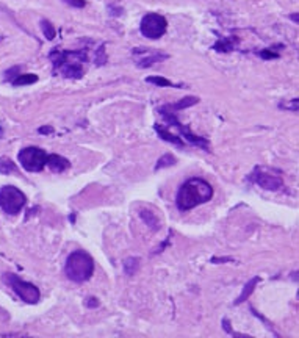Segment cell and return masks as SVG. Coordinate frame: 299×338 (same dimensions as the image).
<instances>
[{
  "mask_svg": "<svg viewBox=\"0 0 299 338\" xmlns=\"http://www.w3.org/2000/svg\"><path fill=\"white\" fill-rule=\"evenodd\" d=\"M213 197V186L200 177H191L180 185L176 203L180 211H188L196 208L200 203L208 202Z\"/></svg>",
  "mask_w": 299,
  "mask_h": 338,
  "instance_id": "6da1fadb",
  "label": "cell"
},
{
  "mask_svg": "<svg viewBox=\"0 0 299 338\" xmlns=\"http://www.w3.org/2000/svg\"><path fill=\"white\" fill-rule=\"evenodd\" d=\"M94 272V260L85 251H74L69 254L65 263V274L69 280L77 282H86L91 279Z\"/></svg>",
  "mask_w": 299,
  "mask_h": 338,
  "instance_id": "7a4b0ae2",
  "label": "cell"
},
{
  "mask_svg": "<svg viewBox=\"0 0 299 338\" xmlns=\"http://www.w3.org/2000/svg\"><path fill=\"white\" fill-rule=\"evenodd\" d=\"M55 69H60L63 77L67 79H80L83 75V63L86 61V55L83 52H60L55 51L50 53Z\"/></svg>",
  "mask_w": 299,
  "mask_h": 338,
  "instance_id": "3957f363",
  "label": "cell"
},
{
  "mask_svg": "<svg viewBox=\"0 0 299 338\" xmlns=\"http://www.w3.org/2000/svg\"><path fill=\"white\" fill-rule=\"evenodd\" d=\"M2 279L20 299L27 302V304H38L39 302L41 293L36 285L30 284V282H25L19 276H16V274H11V272H5Z\"/></svg>",
  "mask_w": 299,
  "mask_h": 338,
  "instance_id": "277c9868",
  "label": "cell"
},
{
  "mask_svg": "<svg viewBox=\"0 0 299 338\" xmlns=\"http://www.w3.org/2000/svg\"><path fill=\"white\" fill-rule=\"evenodd\" d=\"M27 197L17 186L5 185L0 188V208L6 215H17L25 207Z\"/></svg>",
  "mask_w": 299,
  "mask_h": 338,
  "instance_id": "5b68a950",
  "label": "cell"
},
{
  "mask_svg": "<svg viewBox=\"0 0 299 338\" xmlns=\"http://www.w3.org/2000/svg\"><path fill=\"white\" fill-rule=\"evenodd\" d=\"M47 152L39 149V147H24L22 151L19 152L17 155V160L19 163L22 165V168L25 171L29 172H39L43 171L44 166H46V161H47Z\"/></svg>",
  "mask_w": 299,
  "mask_h": 338,
  "instance_id": "8992f818",
  "label": "cell"
},
{
  "mask_svg": "<svg viewBox=\"0 0 299 338\" xmlns=\"http://www.w3.org/2000/svg\"><path fill=\"white\" fill-rule=\"evenodd\" d=\"M254 183H257L260 188L268 189V191H276L283 185L282 175L276 171V169H271L266 166H257L252 174L249 175Z\"/></svg>",
  "mask_w": 299,
  "mask_h": 338,
  "instance_id": "52a82bcc",
  "label": "cell"
},
{
  "mask_svg": "<svg viewBox=\"0 0 299 338\" xmlns=\"http://www.w3.org/2000/svg\"><path fill=\"white\" fill-rule=\"evenodd\" d=\"M166 28H168V20L158 13L146 14L140 24V32L143 36L149 39H160L166 33Z\"/></svg>",
  "mask_w": 299,
  "mask_h": 338,
  "instance_id": "ba28073f",
  "label": "cell"
},
{
  "mask_svg": "<svg viewBox=\"0 0 299 338\" xmlns=\"http://www.w3.org/2000/svg\"><path fill=\"white\" fill-rule=\"evenodd\" d=\"M160 115H162L165 119H166V122H169L171 125H174V127H177L179 129V132L182 133V136L188 141L190 144H193V146H198V147H200V149H208V141L205 139V138H200V136H198V135H194V133L188 129V127H185L183 124H180L179 122V119L176 118V111H172V110H169L168 108V105H165V107L160 110Z\"/></svg>",
  "mask_w": 299,
  "mask_h": 338,
  "instance_id": "9c48e42d",
  "label": "cell"
},
{
  "mask_svg": "<svg viewBox=\"0 0 299 338\" xmlns=\"http://www.w3.org/2000/svg\"><path fill=\"white\" fill-rule=\"evenodd\" d=\"M46 166L50 168V171H53V172H63V171H66V169H69L71 163H69L67 158L61 157V155L50 153V155H47Z\"/></svg>",
  "mask_w": 299,
  "mask_h": 338,
  "instance_id": "30bf717a",
  "label": "cell"
},
{
  "mask_svg": "<svg viewBox=\"0 0 299 338\" xmlns=\"http://www.w3.org/2000/svg\"><path fill=\"white\" fill-rule=\"evenodd\" d=\"M143 52L146 53V56H141V58L136 60V65L141 66V68H149V66L154 65V63L166 58V55L158 53V52H155V51H143Z\"/></svg>",
  "mask_w": 299,
  "mask_h": 338,
  "instance_id": "8fae6325",
  "label": "cell"
},
{
  "mask_svg": "<svg viewBox=\"0 0 299 338\" xmlns=\"http://www.w3.org/2000/svg\"><path fill=\"white\" fill-rule=\"evenodd\" d=\"M155 130H157V133L160 136H162V139H165V141H169V143H172V144H176V146H179V147H183V141L179 138V135H174V133H171L168 129H166V127H162V125H155Z\"/></svg>",
  "mask_w": 299,
  "mask_h": 338,
  "instance_id": "7c38bea8",
  "label": "cell"
},
{
  "mask_svg": "<svg viewBox=\"0 0 299 338\" xmlns=\"http://www.w3.org/2000/svg\"><path fill=\"white\" fill-rule=\"evenodd\" d=\"M38 82L36 74H19L11 80L13 86H25V84H33Z\"/></svg>",
  "mask_w": 299,
  "mask_h": 338,
  "instance_id": "4fadbf2b",
  "label": "cell"
},
{
  "mask_svg": "<svg viewBox=\"0 0 299 338\" xmlns=\"http://www.w3.org/2000/svg\"><path fill=\"white\" fill-rule=\"evenodd\" d=\"M260 282V277H254L252 280H249L248 284L245 285V290H243V293H241V296H238V298H236V301H235V305H238V304H241V302H245L249 296L252 294V291H254V288H255V285L259 284Z\"/></svg>",
  "mask_w": 299,
  "mask_h": 338,
  "instance_id": "5bb4252c",
  "label": "cell"
},
{
  "mask_svg": "<svg viewBox=\"0 0 299 338\" xmlns=\"http://www.w3.org/2000/svg\"><path fill=\"white\" fill-rule=\"evenodd\" d=\"M140 216L152 230H158L160 229V220H158V216L155 213H152V211H148V210H141Z\"/></svg>",
  "mask_w": 299,
  "mask_h": 338,
  "instance_id": "9a60e30c",
  "label": "cell"
},
{
  "mask_svg": "<svg viewBox=\"0 0 299 338\" xmlns=\"http://www.w3.org/2000/svg\"><path fill=\"white\" fill-rule=\"evenodd\" d=\"M198 102H199V99H198V97L190 96V97L182 99V101H179L177 103H171V105H168V108H169V110H172V111H179V110L188 108V107H191V105H196Z\"/></svg>",
  "mask_w": 299,
  "mask_h": 338,
  "instance_id": "2e32d148",
  "label": "cell"
},
{
  "mask_svg": "<svg viewBox=\"0 0 299 338\" xmlns=\"http://www.w3.org/2000/svg\"><path fill=\"white\" fill-rule=\"evenodd\" d=\"M138 266H140V258L129 257L126 262H124V271H126L127 276H135V272L138 271Z\"/></svg>",
  "mask_w": 299,
  "mask_h": 338,
  "instance_id": "e0dca14e",
  "label": "cell"
},
{
  "mask_svg": "<svg viewBox=\"0 0 299 338\" xmlns=\"http://www.w3.org/2000/svg\"><path fill=\"white\" fill-rule=\"evenodd\" d=\"M0 172L2 174H11V172H17V168L16 165L13 163L10 158H0Z\"/></svg>",
  "mask_w": 299,
  "mask_h": 338,
  "instance_id": "ac0fdd59",
  "label": "cell"
},
{
  "mask_svg": "<svg viewBox=\"0 0 299 338\" xmlns=\"http://www.w3.org/2000/svg\"><path fill=\"white\" fill-rule=\"evenodd\" d=\"M41 30H43L46 39H49V41H52V39L55 38V34H57V32H55L53 25H52L50 22H49L47 19H43V20H41Z\"/></svg>",
  "mask_w": 299,
  "mask_h": 338,
  "instance_id": "d6986e66",
  "label": "cell"
},
{
  "mask_svg": "<svg viewBox=\"0 0 299 338\" xmlns=\"http://www.w3.org/2000/svg\"><path fill=\"white\" fill-rule=\"evenodd\" d=\"M146 82L148 83H154V84H157V86H174V83L172 82H169L168 79H165V77H158V75H155V77H148V79H146Z\"/></svg>",
  "mask_w": 299,
  "mask_h": 338,
  "instance_id": "ffe728a7",
  "label": "cell"
},
{
  "mask_svg": "<svg viewBox=\"0 0 299 338\" xmlns=\"http://www.w3.org/2000/svg\"><path fill=\"white\" fill-rule=\"evenodd\" d=\"M174 163H176V158H174L171 153H166L165 157H162V158L158 160V163H157L155 169L158 171V169H162V168H168V166H172Z\"/></svg>",
  "mask_w": 299,
  "mask_h": 338,
  "instance_id": "44dd1931",
  "label": "cell"
},
{
  "mask_svg": "<svg viewBox=\"0 0 299 338\" xmlns=\"http://www.w3.org/2000/svg\"><path fill=\"white\" fill-rule=\"evenodd\" d=\"M63 2L74 6V8H83L86 5V0H63Z\"/></svg>",
  "mask_w": 299,
  "mask_h": 338,
  "instance_id": "7402d4cb",
  "label": "cell"
},
{
  "mask_svg": "<svg viewBox=\"0 0 299 338\" xmlns=\"http://www.w3.org/2000/svg\"><path fill=\"white\" fill-rule=\"evenodd\" d=\"M85 305L88 308H97L99 307V301H97V298H94V296H91V298H86Z\"/></svg>",
  "mask_w": 299,
  "mask_h": 338,
  "instance_id": "603a6c76",
  "label": "cell"
},
{
  "mask_svg": "<svg viewBox=\"0 0 299 338\" xmlns=\"http://www.w3.org/2000/svg\"><path fill=\"white\" fill-rule=\"evenodd\" d=\"M281 108H287V110H293V111H298V99H293L291 101V103H281Z\"/></svg>",
  "mask_w": 299,
  "mask_h": 338,
  "instance_id": "cb8c5ba5",
  "label": "cell"
},
{
  "mask_svg": "<svg viewBox=\"0 0 299 338\" xmlns=\"http://www.w3.org/2000/svg\"><path fill=\"white\" fill-rule=\"evenodd\" d=\"M260 56L262 58H277V53L276 52H269V51H263V52H260Z\"/></svg>",
  "mask_w": 299,
  "mask_h": 338,
  "instance_id": "d4e9b609",
  "label": "cell"
},
{
  "mask_svg": "<svg viewBox=\"0 0 299 338\" xmlns=\"http://www.w3.org/2000/svg\"><path fill=\"white\" fill-rule=\"evenodd\" d=\"M53 129L50 125H47V127H43V129H39V133H52Z\"/></svg>",
  "mask_w": 299,
  "mask_h": 338,
  "instance_id": "484cf974",
  "label": "cell"
},
{
  "mask_svg": "<svg viewBox=\"0 0 299 338\" xmlns=\"http://www.w3.org/2000/svg\"><path fill=\"white\" fill-rule=\"evenodd\" d=\"M2 136H3V129L0 127V138H2Z\"/></svg>",
  "mask_w": 299,
  "mask_h": 338,
  "instance_id": "4316f807",
  "label": "cell"
}]
</instances>
